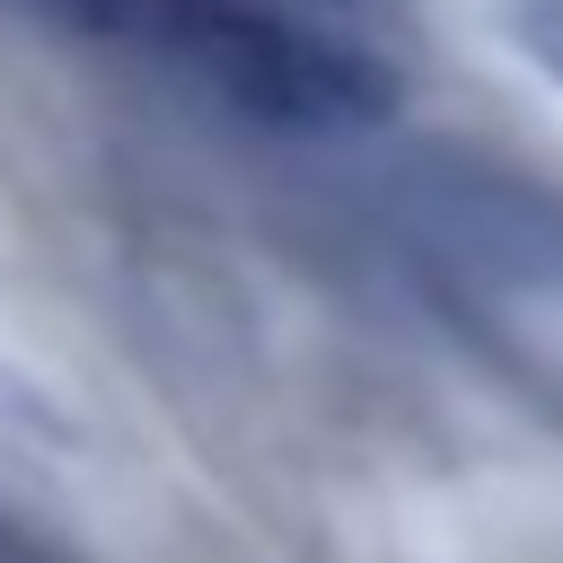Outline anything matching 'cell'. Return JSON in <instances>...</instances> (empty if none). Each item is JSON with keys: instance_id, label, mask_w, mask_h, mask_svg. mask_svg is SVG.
<instances>
[{"instance_id": "cell-2", "label": "cell", "mask_w": 563, "mask_h": 563, "mask_svg": "<svg viewBox=\"0 0 563 563\" xmlns=\"http://www.w3.org/2000/svg\"><path fill=\"white\" fill-rule=\"evenodd\" d=\"M501 35H510L545 79H563V0H501Z\"/></svg>"}, {"instance_id": "cell-1", "label": "cell", "mask_w": 563, "mask_h": 563, "mask_svg": "<svg viewBox=\"0 0 563 563\" xmlns=\"http://www.w3.org/2000/svg\"><path fill=\"white\" fill-rule=\"evenodd\" d=\"M35 9L185 70L194 88L273 132H378L396 114L387 53L317 18L308 0H35Z\"/></svg>"}, {"instance_id": "cell-3", "label": "cell", "mask_w": 563, "mask_h": 563, "mask_svg": "<svg viewBox=\"0 0 563 563\" xmlns=\"http://www.w3.org/2000/svg\"><path fill=\"white\" fill-rule=\"evenodd\" d=\"M308 9H317V18H334V26H343V35H361V44L405 26V0H308Z\"/></svg>"}]
</instances>
